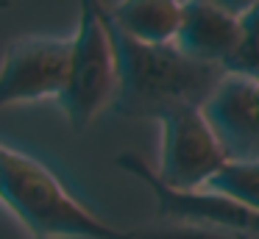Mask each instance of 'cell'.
Here are the masks:
<instances>
[{
  "instance_id": "obj_9",
  "label": "cell",
  "mask_w": 259,
  "mask_h": 239,
  "mask_svg": "<svg viewBox=\"0 0 259 239\" xmlns=\"http://www.w3.org/2000/svg\"><path fill=\"white\" fill-rule=\"evenodd\" d=\"M112 22L142 44H173L184 17V0H117Z\"/></svg>"
},
{
  "instance_id": "obj_7",
  "label": "cell",
  "mask_w": 259,
  "mask_h": 239,
  "mask_svg": "<svg viewBox=\"0 0 259 239\" xmlns=\"http://www.w3.org/2000/svg\"><path fill=\"white\" fill-rule=\"evenodd\" d=\"M229 161H259V78L226 72L203 103Z\"/></svg>"
},
{
  "instance_id": "obj_6",
  "label": "cell",
  "mask_w": 259,
  "mask_h": 239,
  "mask_svg": "<svg viewBox=\"0 0 259 239\" xmlns=\"http://www.w3.org/2000/svg\"><path fill=\"white\" fill-rule=\"evenodd\" d=\"M73 36H20L0 59V109L62 98L67 86Z\"/></svg>"
},
{
  "instance_id": "obj_10",
  "label": "cell",
  "mask_w": 259,
  "mask_h": 239,
  "mask_svg": "<svg viewBox=\"0 0 259 239\" xmlns=\"http://www.w3.org/2000/svg\"><path fill=\"white\" fill-rule=\"evenodd\" d=\"M206 186L259 211V161H229Z\"/></svg>"
},
{
  "instance_id": "obj_12",
  "label": "cell",
  "mask_w": 259,
  "mask_h": 239,
  "mask_svg": "<svg viewBox=\"0 0 259 239\" xmlns=\"http://www.w3.org/2000/svg\"><path fill=\"white\" fill-rule=\"evenodd\" d=\"M131 239H259V233L176 225V228H170V231H131Z\"/></svg>"
},
{
  "instance_id": "obj_3",
  "label": "cell",
  "mask_w": 259,
  "mask_h": 239,
  "mask_svg": "<svg viewBox=\"0 0 259 239\" xmlns=\"http://www.w3.org/2000/svg\"><path fill=\"white\" fill-rule=\"evenodd\" d=\"M117 83V50L109 28V9L101 0H81L67 86L59 98L73 131H84L103 109L114 103Z\"/></svg>"
},
{
  "instance_id": "obj_2",
  "label": "cell",
  "mask_w": 259,
  "mask_h": 239,
  "mask_svg": "<svg viewBox=\"0 0 259 239\" xmlns=\"http://www.w3.org/2000/svg\"><path fill=\"white\" fill-rule=\"evenodd\" d=\"M0 203L34 239H131L92 214L42 161L0 142Z\"/></svg>"
},
{
  "instance_id": "obj_1",
  "label": "cell",
  "mask_w": 259,
  "mask_h": 239,
  "mask_svg": "<svg viewBox=\"0 0 259 239\" xmlns=\"http://www.w3.org/2000/svg\"><path fill=\"white\" fill-rule=\"evenodd\" d=\"M117 50V94L112 109L128 120H162L181 106H203L218 89L223 67L195 61L179 44H142L125 36L109 17Z\"/></svg>"
},
{
  "instance_id": "obj_14",
  "label": "cell",
  "mask_w": 259,
  "mask_h": 239,
  "mask_svg": "<svg viewBox=\"0 0 259 239\" xmlns=\"http://www.w3.org/2000/svg\"><path fill=\"white\" fill-rule=\"evenodd\" d=\"M12 6V0H0V9H9Z\"/></svg>"
},
{
  "instance_id": "obj_4",
  "label": "cell",
  "mask_w": 259,
  "mask_h": 239,
  "mask_svg": "<svg viewBox=\"0 0 259 239\" xmlns=\"http://www.w3.org/2000/svg\"><path fill=\"white\" fill-rule=\"evenodd\" d=\"M162 148H159L156 175L176 189H201L229 164L223 145L209 125L203 106H181L159 120Z\"/></svg>"
},
{
  "instance_id": "obj_8",
  "label": "cell",
  "mask_w": 259,
  "mask_h": 239,
  "mask_svg": "<svg viewBox=\"0 0 259 239\" xmlns=\"http://www.w3.org/2000/svg\"><path fill=\"white\" fill-rule=\"evenodd\" d=\"M242 42V17L203 3V0H184V17L176 44L190 59L203 64H218L226 70L231 56Z\"/></svg>"
},
{
  "instance_id": "obj_5",
  "label": "cell",
  "mask_w": 259,
  "mask_h": 239,
  "mask_svg": "<svg viewBox=\"0 0 259 239\" xmlns=\"http://www.w3.org/2000/svg\"><path fill=\"white\" fill-rule=\"evenodd\" d=\"M117 167L125 170L128 175L140 178L151 189L153 200H156V214L162 220H170L176 225H190V228L259 233V211L242 206L240 200L229 198V195L214 192L209 186H201V189L167 186L156 175V170L137 153H120Z\"/></svg>"
},
{
  "instance_id": "obj_11",
  "label": "cell",
  "mask_w": 259,
  "mask_h": 239,
  "mask_svg": "<svg viewBox=\"0 0 259 239\" xmlns=\"http://www.w3.org/2000/svg\"><path fill=\"white\" fill-rule=\"evenodd\" d=\"M226 72H242V75L259 78V6L242 17V42L226 64Z\"/></svg>"
},
{
  "instance_id": "obj_13",
  "label": "cell",
  "mask_w": 259,
  "mask_h": 239,
  "mask_svg": "<svg viewBox=\"0 0 259 239\" xmlns=\"http://www.w3.org/2000/svg\"><path fill=\"white\" fill-rule=\"evenodd\" d=\"M203 3L220 6V9L231 11V14H237V17H245L248 11H253L259 6V0H203Z\"/></svg>"
}]
</instances>
